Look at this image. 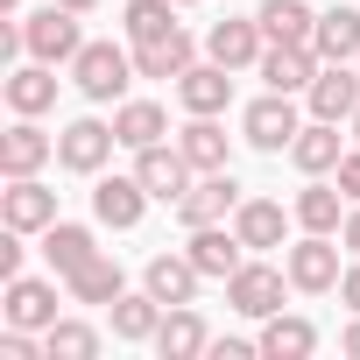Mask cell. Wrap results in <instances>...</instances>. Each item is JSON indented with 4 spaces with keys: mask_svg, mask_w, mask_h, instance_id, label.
Listing matches in <instances>:
<instances>
[{
    "mask_svg": "<svg viewBox=\"0 0 360 360\" xmlns=\"http://www.w3.org/2000/svg\"><path fill=\"white\" fill-rule=\"evenodd\" d=\"M71 78H78V92H85L92 106H113V99L127 92V78H134V57L113 50V43H85V50L71 57Z\"/></svg>",
    "mask_w": 360,
    "mask_h": 360,
    "instance_id": "6da1fadb",
    "label": "cell"
},
{
    "mask_svg": "<svg viewBox=\"0 0 360 360\" xmlns=\"http://www.w3.org/2000/svg\"><path fill=\"white\" fill-rule=\"evenodd\" d=\"M22 43H29V57H43V64H71V57L85 50V36H78V8L50 0L43 15L22 22Z\"/></svg>",
    "mask_w": 360,
    "mask_h": 360,
    "instance_id": "7a4b0ae2",
    "label": "cell"
},
{
    "mask_svg": "<svg viewBox=\"0 0 360 360\" xmlns=\"http://www.w3.org/2000/svg\"><path fill=\"white\" fill-rule=\"evenodd\" d=\"M283 276H290V269L240 262V269L226 276V304H233L240 318H276V311H283Z\"/></svg>",
    "mask_w": 360,
    "mask_h": 360,
    "instance_id": "3957f363",
    "label": "cell"
},
{
    "mask_svg": "<svg viewBox=\"0 0 360 360\" xmlns=\"http://www.w3.org/2000/svg\"><path fill=\"white\" fill-rule=\"evenodd\" d=\"M134 176H141V191L148 198H162V205H176V198H184L191 191V155L184 148H134Z\"/></svg>",
    "mask_w": 360,
    "mask_h": 360,
    "instance_id": "277c9868",
    "label": "cell"
},
{
    "mask_svg": "<svg viewBox=\"0 0 360 360\" xmlns=\"http://www.w3.org/2000/svg\"><path fill=\"white\" fill-rule=\"evenodd\" d=\"M113 148H120V134H113L106 120H71V127L57 134V162H64V169H78V176H99Z\"/></svg>",
    "mask_w": 360,
    "mask_h": 360,
    "instance_id": "5b68a950",
    "label": "cell"
},
{
    "mask_svg": "<svg viewBox=\"0 0 360 360\" xmlns=\"http://www.w3.org/2000/svg\"><path fill=\"white\" fill-rule=\"evenodd\" d=\"M283 269H290V283H297V290H311V297L339 290V276H346V269H339V248H332V233H304V240L290 248V262H283Z\"/></svg>",
    "mask_w": 360,
    "mask_h": 360,
    "instance_id": "8992f818",
    "label": "cell"
},
{
    "mask_svg": "<svg viewBox=\"0 0 360 360\" xmlns=\"http://www.w3.org/2000/svg\"><path fill=\"white\" fill-rule=\"evenodd\" d=\"M233 205H240V184H233V169H205L198 184H191L184 198H176V219H184V226H219Z\"/></svg>",
    "mask_w": 360,
    "mask_h": 360,
    "instance_id": "52a82bcc",
    "label": "cell"
},
{
    "mask_svg": "<svg viewBox=\"0 0 360 360\" xmlns=\"http://www.w3.org/2000/svg\"><path fill=\"white\" fill-rule=\"evenodd\" d=\"M255 71L269 78V92H311V78L325 71V57H318L311 43H269Z\"/></svg>",
    "mask_w": 360,
    "mask_h": 360,
    "instance_id": "ba28073f",
    "label": "cell"
},
{
    "mask_svg": "<svg viewBox=\"0 0 360 360\" xmlns=\"http://www.w3.org/2000/svg\"><path fill=\"white\" fill-rule=\"evenodd\" d=\"M240 127H248V141H255L262 155H283V148L297 141V127H304V120H297L290 92H269V99H255V106H248V120H240Z\"/></svg>",
    "mask_w": 360,
    "mask_h": 360,
    "instance_id": "9c48e42d",
    "label": "cell"
},
{
    "mask_svg": "<svg viewBox=\"0 0 360 360\" xmlns=\"http://www.w3.org/2000/svg\"><path fill=\"white\" fill-rule=\"evenodd\" d=\"M57 219V191H43L36 176H8V191H0V226L15 233H43Z\"/></svg>",
    "mask_w": 360,
    "mask_h": 360,
    "instance_id": "30bf717a",
    "label": "cell"
},
{
    "mask_svg": "<svg viewBox=\"0 0 360 360\" xmlns=\"http://www.w3.org/2000/svg\"><path fill=\"white\" fill-rule=\"evenodd\" d=\"M50 155H57V134H43L36 113H22L8 134H0V176H36Z\"/></svg>",
    "mask_w": 360,
    "mask_h": 360,
    "instance_id": "8fae6325",
    "label": "cell"
},
{
    "mask_svg": "<svg viewBox=\"0 0 360 360\" xmlns=\"http://www.w3.org/2000/svg\"><path fill=\"white\" fill-rule=\"evenodd\" d=\"M155 353H162V360H198V353H212L205 318H198L191 304H169V311H162V325H155Z\"/></svg>",
    "mask_w": 360,
    "mask_h": 360,
    "instance_id": "7c38bea8",
    "label": "cell"
},
{
    "mask_svg": "<svg viewBox=\"0 0 360 360\" xmlns=\"http://www.w3.org/2000/svg\"><path fill=\"white\" fill-rule=\"evenodd\" d=\"M92 212H99V226H113V233L141 226V212H148V191H141V176H99V191H92Z\"/></svg>",
    "mask_w": 360,
    "mask_h": 360,
    "instance_id": "4fadbf2b",
    "label": "cell"
},
{
    "mask_svg": "<svg viewBox=\"0 0 360 360\" xmlns=\"http://www.w3.org/2000/svg\"><path fill=\"white\" fill-rule=\"evenodd\" d=\"M353 113H360V71L325 64L311 78V120H353Z\"/></svg>",
    "mask_w": 360,
    "mask_h": 360,
    "instance_id": "5bb4252c",
    "label": "cell"
},
{
    "mask_svg": "<svg viewBox=\"0 0 360 360\" xmlns=\"http://www.w3.org/2000/svg\"><path fill=\"white\" fill-rule=\"evenodd\" d=\"M198 283H205V269H198L191 255H155V262L141 269V290H148V297H162V304H191V297H198Z\"/></svg>",
    "mask_w": 360,
    "mask_h": 360,
    "instance_id": "9a60e30c",
    "label": "cell"
},
{
    "mask_svg": "<svg viewBox=\"0 0 360 360\" xmlns=\"http://www.w3.org/2000/svg\"><path fill=\"white\" fill-rule=\"evenodd\" d=\"M262 50H269L262 22H219V29L205 36V57H212V64H226V71H248V64H262Z\"/></svg>",
    "mask_w": 360,
    "mask_h": 360,
    "instance_id": "2e32d148",
    "label": "cell"
},
{
    "mask_svg": "<svg viewBox=\"0 0 360 360\" xmlns=\"http://www.w3.org/2000/svg\"><path fill=\"white\" fill-rule=\"evenodd\" d=\"M176 99H184V113H226L233 71H226V64H191L184 78H176Z\"/></svg>",
    "mask_w": 360,
    "mask_h": 360,
    "instance_id": "e0dca14e",
    "label": "cell"
},
{
    "mask_svg": "<svg viewBox=\"0 0 360 360\" xmlns=\"http://www.w3.org/2000/svg\"><path fill=\"white\" fill-rule=\"evenodd\" d=\"M184 255H191L205 276H219V283H226V276L248 262V240H240V233H226V226H191V248H184Z\"/></svg>",
    "mask_w": 360,
    "mask_h": 360,
    "instance_id": "ac0fdd59",
    "label": "cell"
},
{
    "mask_svg": "<svg viewBox=\"0 0 360 360\" xmlns=\"http://www.w3.org/2000/svg\"><path fill=\"white\" fill-rule=\"evenodd\" d=\"M311 50L325 64H353L360 57V8H325L318 29H311Z\"/></svg>",
    "mask_w": 360,
    "mask_h": 360,
    "instance_id": "d6986e66",
    "label": "cell"
},
{
    "mask_svg": "<svg viewBox=\"0 0 360 360\" xmlns=\"http://www.w3.org/2000/svg\"><path fill=\"white\" fill-rule=\"evenodd\" d=\"M339 120H311V127H297V141H290V162L304 169V176H325V169H339Z\"/></svg>",
    "mask_w": 360,
    "mask_h": 360,
    "instance_id": "ffe728a7",
    "label": "cell"
},
{
    "mask_svg": "<svg viewBox=\"0 0 360 360\" xmlns=\"http://www.w3.org/2000/svg\"><path fill=\"white\" fill-rule=\"evenodd\" d=\"M43 255H50V269L71 283V276H78V269L99 255V240H92L85 226H71V219H50V226H43Z\"/></svg>",
    "mask_w": 360,
    "mask_h": 360,
    "instance_id": "44dd1931",
    "label": "cell"
},
{
    "mask_svg": "<svg viewBox=\"0 0 360 360\" xmlns=\"http://www.w3.org/2000/svg\"><path fill=\"white\" fill-rule=\"evenodd\" d=\"M8 325L50 332V325H57V290L36 283V276H15V283H8Z\"/></svg>",
    "mask_w": 360,
    "mask_h": 360,
    "instance_id": "7402d4cb",
    "label": "cell"
},
{
    "mask_svg": "<svg viewBox=\"0 0 360 360\" xmlns=\"http://www.w3.org/2000/svg\"><path fill=\"white\" fill-rule=\"evenodd\" d=\"M191 57H198V50H191L184 29H169V36H155V43H134V71H141V78H184Z\"/></svg>",
    "mask_w": 360,
    "mask_h": 360,
    "instance_id": "603a6c76",
    "label": "cell"
},
{
    "mask_svg": "<svg viewBox=\"0 0 360 360\" xmlns=\"http://www.w3.org/2000/svg\"><path fill=\"white\" fill-rule=\"evenodd\" d=\"M113 134H120V148H155L169 134V113L155 99H127V106H113Z\"/></svg>",
    "mask_w": 360,
    "mask_h": 360,
    "instance_id": "cb8c5ba5",
    "label": "cell"
},
{
    "mask_svg": "<svg viewBox=\"0 0 360 360\" xmlns=\"http://www.w3.org/2000/svg\"><path fill=\"white\" fill-rule=\"evenodd\" d=\"M233 233L248 240V255L283 248V205H276V198H240V205H233Z\"/></svg>",
    "mask_w": 360,
    "mask_h": 360,
    "instance_id": "d4e9b609",
    "label": "cell"
},
{
    "mask_svg": "<svg viewBox=\"0 0 360 360\" xmlns=\"http://www.w3.org/2000/svg\"><path fill=\"white\" fill-rule=\"evenodd\" d=\"M106 311H113V339L141 346V339H155V325H162V311H169V304H162V297H148V290H141V297H127V290H120Z\"/></svg>",
    "mask_w": 360,
    "mask_h": 360,
    "instance_id": "484cf974",
    "label": "cell"
},
{
    "mask_svg": "<svg viewBox=\"0 0 360 360\" xmlns=\"http://www.w3.org/2000/svg\"><path fill=\"white\" fill-rule=\"evenodd\" d=\"M0 92H8V106L15 113H50L57 106V78H50V64L36 57V64H22V71H8V85H0Z\"/></svg>",
    "mask_w": 360,
    "mask_h": 360,
    "instance_id": "4316f807",
    "label": "cell"
},
{
    "mask_svg": "<svg viewBox=\"0 0 360 360\" xmlns=\"http://www.w3.org/2000/svg\"><path fill=\"white\" fill-rule=\"evenodd\" d=\"M262 36L269 43H311V29H318V8H304V0H262Z\"/></svg>",
    "mask_w": 360,
    "mask_h": 360,
    "instance_id": "83f0119b",
    "label": "cell"
},
{
    "mask_svg": "<svg viewBox=\"0 0 360 360\" xmlns=\"http://www.w3.org/2000/svg\"><path fill=\"white\" fill-rule=\"evenodd\" d=\"M176 148L191 155V169L205 176V169H226V127L212 120V113H191V127L176 134Z\"/></svg>",
    "mask_w": 360,
    "mask_h": 360,
    "instance_id": "f1b7e54d",
    "label": "cell"
},
{
    "mask_svg": "<svg viewBox=\"0 0 360 360\" xmlns=\"http://www.w3.org/2000/svg\"><path fill=\"white\" fill-rule=\"evenodd\" d=\"M311 346H318V325H311V318H283V311L262 318V353H269V360H304Z\"/></svg>",
    "mask_w": 360,
    "mask_h": 360,
    "instance_id": "f546056e",
    "label": "cell"
},
{
    "mask_svg": "<svg viewBox=\"0 0 360 360\" xmlns=\"http://www.w3.org/2000/svg\"><path fill=\"white\" fill-rule=\"evenodd\" d=\"M339 198H346L339 184H304V191H297V226H304V233H339V226H346Z\"/></svg>",
    "mask_w": 360,
    "mask_h": 360,
    "instance_id": "4dcf8cb0",
    "label": "cell"
},
{
    "mask_svg": "<svg viewBox=\"0 0 360 360\" xmlns=\"http://www.w3.org/2000/svg\"><path fill=\"white\" fill-rule=\"evenodd\" d=\"M120 290H127V276H120V262H113V255H92V262L71 276V297H78V304H113Z\"/></svg>",
    "mask_w": 360,
    "mask_h": 360,
    "instance_id": "1f68e13d",
    "label": "cell"
},
{
    "mask_svg": "<svg viewBox=\"0 0 360 360\" xmlns=\"http://www.w3.org/2000/svg\"><path fill=\"white\" fill-rule=\"evenodd\" d=\"M43 346H50V360H92V353H99V332L78 325V318H57V325L43 332Z\"/></svg>",
    "mask_w": 360,
    "mask_h": 360,
    "instance_id": "d6a6232c",
    "label": "cell"
},
{
    "mask_svg": "<svg viewBox=\"0 0 360 360\" xmlns=\"http://www.w3.org/2000/svg\"><path fill=\"white\" fill-rule=\"evenodd\" d=\"M176 29V0H127V36L134 43H155Z\"/></svg>",
    "mask_w": 360,
    "mask_h": 360,
    "instance_id": "836d02e7",
    "label": "cell"
},
{
    "mask_svg": "<svg viewBox=\"0 0 360 360\" xmlns=\"http://www.w3.org/2000/svg\"><path fill=\"white\" fill-rule=\"evenodd\" d=\"M22 276V233L8 226V233H0V283H15Z\"/></svg>",
    "mask_w": 360,
    "mask_h": 360,
    "instance_id": "e575fe53",
    "label": "cell"
},
{
    "mask_svg": "<svg viewBox=\"0 0 360 360\" xmlns=\"http://www.w3.org/2000/svg\"><path fill=\"white\" fill-rule=\"evenodd\" d=\"M339 191L360 205V148H353V155H339Z\"/></svg>",
    "mask_w": 360,
    "mask_h": 360,
    "instance_id": "d590c367",
    "label": "cell"
},
{
    "mask_svg": "<svg viewBox=\"0 0 360 360\" xmlns=\"http://www.w3.org/2000/svg\"><path fill=\"white\" fill-rule=\"evenodd\" d=\"M339 304H346V311H360V262L339 276Z\"/></svg>",
    "mask_w": 360,
    "mask_h": 360,
    "instance_id": "8d00e7d4",
    "label": "cell"
},
{
    "mask_svg": "<svg viewBox=\"0 0 360 360\" xmlns=\"http://www.w3.org/2000/svg\"><path fill=\"white\" fill-rule=\"evenodd\" d=\"M339 240H346V248H353V255H360V205H353V212H346V226H339Z\"/></svg>",
    "mask_w": 360,
    "mask_h": 360,
    "instance_id": "74e56055",
    "label": "cell"
},
{
    "mask_svg": "<svg viewBox=\"0 0 360 360\" xmlns=\"http://www.w3.org/2000/svg\"><path fill=\"white\" fill-rule=\"evenodd\" d=\"M339 346H346V353L360 360V311H353V325H346V339H339Z\"/></svg>",
    "mask_w": 360,
    "mask_h": 360,
    "instance_id": "f35d334b",
    "label": "cell"
},
{
    "mask_svg": "<svg viewBox=\"0 0 360 360\" xmlns=\"http://www.w3.org/2000/svg\"><path fill=\"white\" fill-rule=\"evenodd\" d=\"M64 8H78V15H85V8H99V0H64Z\"/></svg>",
    "mask_w": 360,
    "mask_h": 360,
    "instance_id": "ab89813d",
    "label": "cell"
},
{
    "mask_svg": "<svg viewBox=\"0 0 360 360\" xmlns=\"http://www.w3.org/2000/svg\"><path fill=\"white\" fill-rule=\"evenodd\" d=\"M15 8H22V0H0V15H15Z\"/></svg>",
    "mask_w": 360,
    "mask_h": 360,
    "instance_id": "60d3db41",
    "label": "cell"
},
{
    "mask_svg": "<svg viewBox=\"0 0 360 360\" xmlns=\"http://www.w3.org/2000/svg\"><path fill=\"white\" fill-rule=\"evenodd\" d=\"M353 134H360V113H353Z\"/></svg>",
    "mask_w": 360,
    "mask_h": 360,
    "instance_id": "b9f144b4",
    "label": "cell"
},
{
    "mask_svg": "<svg viewBox=\"0 0 360 360\" xmlns=\"http://www.w3.org/2000/svg\"><path fill=\"white\" fill-rule=\"evenodd\" d=\"M176 8H191V0H176Z\"/></svg>",
    "mask_w": 360,
    "mask_h": 360,
    "instance_id": "7bdbcfd3",
    "label": "cell"
},
{
    "mask_svg": "<svg viewBox=\"0 0 360 360\" xmlns=\"http://www.w3.org/2000/svg\"><path fill=\"white\" fill-rule=\"evenodd\" d=\"M353 71H360V57H353Z\"/></svg>",
    "mask_w": 360,
    "mask_h": 360,
    "instance_id": "ee69618b",
    "label": "cell"
}]
</instances>
